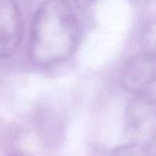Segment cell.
Listing matches in <instances>:
<instances>
[{"instance_id":"obj_1","label":"cell","mask_w":156,"mask_h":156,"mask_svg":"<svg viewBox=\"0 0 156 156\" xmlns=\"http://www.w3.org/2000/svg\"><path fill=\"white\" fill-rule=\"evenodd\" d=\"M79 40V23L67 0H46L32 20L29 56L35 65L48 66L73 56Z\"/></svg>"},{"instance_id":"obj_2","label":"cell","mask_w":156,"mask_h":156,"mask_svg":"<svg viewBox=\"0 0 156 156\" xmlns=\"http://www.w3.org/2000/svg\"><path fill=\"white\" fill-rule=\"evenodd\" d=\"M127 128L137 138L115 149L111 156H156V101H133L127 109Z\"/></svg>"},{"instance_id":"obj_3","label":"cell","mask_w":156,"mask_h":156,"mask_svg":"<svg viewBox=\"0 0 156 156\" xmlns=\"http://www.w3.org/2000/svg\"><path fill=\"white\" fill-rule=\"evenodd\" d=\"M120 80L127 92L142 95L156 83V48H150L128 59L122 67Z\"/></svg>"},{"instance_id":"obj_4","label":"cell","mask_w":156,"mask_h":156,"mask_svg":"<svg viewBox=\"0 0 156 156\" xmlns=\"http://www.w3.org/2000/svg\"><path fill=\"white\" fill-rule=\"evenodd\" d=\"M23 16L16 0H0V59L12 56L23 39Z\"/></svg>"},{"instance_id":"obj_5","label":"cell","mask_w":156,"mask_h":156,"mask_svg":"<svg viewBox=\"0 0 156 156\" xmlns=\"http://www.w3.org/2000/svg\"><path fill=\"white\" fill-rule=\"evenodd\" d=\"M149 40L153 43L151 48H156V20L149 28Z\"/></svg>"},{"instance_id":"obj_6","label":"cell","mask_w":156,"mask_h":156,"mask_svg":"<svg viewBox=\"0 0 156 156\" xmlns=\"http://www.w3.org/2000/svg\"><path fill=\"white\" fill-rule=\"evenodd\" d=\"M74 1H75V3L78 5V7L86 8V7H88V5H91L94 0H74Z\"/></svg>"},{"instance_id":"obj_7","label":"cell","mask_w":156,"mask_h":156,"mask_svg":"<svg viewBox=\"0 0 156 156\" xmlns=\"http://www.w3.org/2000/svg\"><path fill=\"white\" fill-rule=\"evenodd\" d=\"M9 156H27V155H25L22 152H13V153H11Z\"/></svg>"}]
</instances>
